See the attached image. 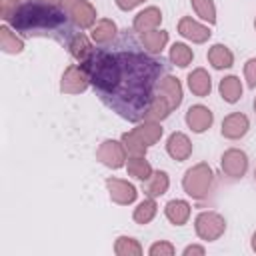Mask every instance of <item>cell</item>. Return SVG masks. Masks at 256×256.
<instances>
[{
  "label": "cell",
  "instance_id": "2",
  "mask_svg": "<svg viewBox=\"0 0 256 256\" xmlns=\"http://www.w3.org/2000/svg\"><path fill=\"white\" fill-rule=\"evenodd\" d=\"M70 22V16L60 4H48L38 0L20 2L14 16L8 20V24L24 36H50L56 40L72 38Z\"/></svg>",
  "mask_w": 256,
  "mask_h": 256
},
{
  "label": "cell",
  "instance_id": "27",
  "mask_svg": "<svg viewBox=\"0 0 256 256\" xmlns=\"http://www.w3.org/2000/svg\"><path fill=\"white\" fill-rule=\"evenodd\" d=\"M156 212H158V204H156V198H150V196H146L136 208H134V212H132V218H134V222L136 224H150L152 220H154V216H156Z\"/></svg>",
  "mask_w": 256,
  "mask_h": 256
},
{
  "label": "cell",
  "instance_id": "14",
  "mask_svg": "<svg viewBox=\"0 0 256 256\" xmlns=\"http://www.w3.org/2000/svg\"><path fill=\"white\" fill-rule=\"evenodd\" d=\"M166 152L172 160L176 162H184L190 158L192 154V142L184 132H172L166 140Z\"/></svg>",
  "mask_w": 256,
  "mask_h": 256
},
{
  "label": "cell",
  "instance_id": "1",
  "mask_svg": "<svg viewBox=\"0 0 256 256\" xmlns=\"http://www.w3.org/2000/svg\"><path fill=\"white\" fill-rule=\"evenodd\" d=\"M84 66L96 96L128 122H140L156 96L164 66L148 52L94 48L78 62Z\"/></svg>",
  "mask_w": 256,
  "mask_h": 256
},
{
  "label": "cell",
  "instance_id": "26",
  "mask_svg": "<svg viewBox=\"0 0 256 256\" xmlns=\"http://www.w3.org/2000/svg\"><path fill=\"white\" fill-rule=\"evenodd\" d=\"M0 48L6 54H20L24 50V40L16 32H12L10 26L2 24L0 26Z\"/></svg>",
  "mask_w": 256,
  "mask_h": 256
},
{
  "label": "cell",
  "instance_id": "17",
  "mask_svg": "<svg viewBox=\"0 0 256 256\" xmlns=\"http://www.w3.org/2000/svg\"><path fill=\"white\" fill-rule=\"evenodd\" d=\"M186 82H188V90L198 98H206L212 92V78L204 68H194L188 74Z\"/></svg>",
  "mask_w": 256,
  "mask_h": 256
},
{
  "label": "cell",
  "instance_id": "41",
  "mask_svg": "<svg viewBox=\"0 0 256 256\" xmlns=\"http://www.w3.org/2000/svg\"><path fill=\"white\" fill-rule=\"evenodd\" d=\"M254 30H256V18H254Z\"/></svg>",
  "mask_w": 256,
  "mask_h": 256
},
{
  "label": "cell",
  "instance_id": "22",
  "mask_svg": "<svg viewBox=\"0 0 256 256\" xmlns=\"http://www.w3.org/2000/svg\"><path fill=\"white\" fill-rule=\"evenodd\" d=\"M68 50H70V56L78 62H84L92 52H94V46H92V38H88L86 34L78 32V34H72V38L68 40Z\"/></svg>",
  "mask_w": 256,
  "mask_h": 256
},
{
  "label": "cell",
  "instance_id": "25",
  "mask_svg": "<svg viewBox=\"0 0 256 256\" xmlns=\"http://www.w3.org/2000/svg\"><path fill=\"white\" fill-rule=\"evenodd\" d=\"M126 170H128V176H132V178H136L140 182H146L154 172V168L146 160V156H128Z\"/></svg>",
  "mask_w": 256,
  "mask_h": 256
},
{
  "label": "cell",
  "instance_id": "4",
  "mask_svg": "<svg viewBox=\"0 0 256 256\" xmlns=\"http://www.w3.org/2000/svg\"><path fill=\"white\" fill-rule=\"evenodd\" d=\"M194 230L202 242H214L226 232V220L214 210H202L194 218Z\"/></svg>",
  "mask_w": 256,
  "mask_h": 256
},
{
  "label": "cell",
  "instance_id": "34",
  "mask_svg": "<svg viewBox=\"0 0 256 256\" xmlns=\"http://www.w3.org/2000/svg\"><path fill=\"white\" fill-rule=\"evenodd\" d=\"M244 78L248 88H256V58H248L244 62Z\"/></svg>",
  "mask_w": 256,
  "mask_h": 256
},
{
  "label": "cell",
  "instance_id": "15",
  "mask_svg": "<svg viewBox=\"0 0 256 256\" xmlns=\"http://www.w3.org/2000/svg\"><path fill=\"white\" fill-rule=\"evenodd\" d=\"M160 24H162V10L158 6H148V8L140 10L132 20V28L138 34L156 30V28H160Z\"/></svg>",
  "mask_w": 256,
  "mask_h": 256
},
{
  "label": "cell",
  "instance_id": "21",
  "mask_svg": "<svg viewBox=\"0 0 256 256\" xmlns=\"http://www.w3.org/2000/svg\"><path fill=\"white\" fill-rule=\"evenodd\" d=\"M170 188V176L166 170H154L152 176L144 184V194L150 198H160L168 192Z\"/></svg>",
  "mask_w": 256,
  "mask_h": 256
},
{
  "label": "cell",
  "instance_id": "33",
  "mask_svg": "<svg viewBox=\"0 0 256 256\" xmlns=\"http://www.w3.org/2000/svg\"><path fill=\"white\" fill-rule=\"evenodd\" d=\"M174 252H176V248L168 240H158V242H154L148 248V254L150 256H174Z\"/></svg>",
  "mask_w": 256,
  "mask_h": 256
},
{
  "label": "cell",
  "instance_id": "6",
  "mask_svg": "<svg viewBox=\"0 0 256 256\" xmlns=\"http://www.w3.org/2000/svg\"><path fill=\"white\" fill-rule=\"evenodd\" d=\"M126 148H124V144H122V140L118 142V140H114V138H108V140H104L100 146H98V150H96V160L100 162V164H104L106 168H112V170H118V168H122L124 164H126Z\"/></svg>",
  "mask_w": 256,
  "mask_h": 256
},
{
  "label": "cell",
  "instance_id": "38",
  "mask_svg": "<svg viewBox=\"0 0 256 256\" xmlns=\"http://www.w3.org/2000/svg\"><path fill=\"white\" fill-rule=\"evenodd\" d=\"M250 248L256 252V232H254V234H252V238H250Z\"/></svg>",
  "mask_w": 256,
  "mask_h": 256
},
{
  "label": "cell",
  "instance_id": "7",
  "mask_svg": "<svg viewBox=\"0 0 256 256\" xmlns=\"http://www.w3.org/2000/svg\"><path fill=\"white\" fill-rule=\"evenodd\" d=\"M220 170L230 180H238L248 172V154L240 148H228L224 150L220 158Z\"/></svg>",
  "mask_w": 256,
  "mask_h": 256
},
{
  "label": "cell",
  "instance_id": "37",
  "mask_svg": "<svg viewBox=\"0 0 256 256\" xmlns=\"http://www.w3.org/2000/svg\"><path fill=\"white\" fill-rule=\"evenodd\" d=\"M184 256H190V254H198V256H204L206 254V248L200 246V244H188L184 250H182Z\"/></svg>",
  "mask_w": 256,
  "mask_h": 256
},
{
  "label": "cell",
  "instance_id": "30",
  "mask_svg": "<svg viewBox=\"0 0 256 256\" xmlns=\"http://www.w3.org/2000/svg\"><path fill=\"white\" fill-rule=\"evenodd\" d=\"M122 144H124V148H126V152H128V156H146V152H148V146L144 144V140L134 132V130H130V132H124L122 134Z\"/></svg>",
  "mask_w": 256,
  "mask_h": 256
},
{
  "label": "cell",
  "instance_id": "42",
  "mask_svg": "<svg viewBox=\"0 0 256 256\" xmlns=\"http://www.w3.org/2000/svg\"><path fill=\"white\" fill-rule=\"evenodd\" d=\"M254 180H256V168H254Z\"/></svg>",
  "mask_w": 256,
  "mask_h": 256
},
{
  "label": "cell",
  "instance_id": "35",
  "mask_svg": "<svg viewBox=\"0 0 256 256\" xmlns=\"http://www.w3.org/2000/svg\"><path fill=\"white\" fill-rule=\"evenodd\" d=\"M18 4H20L18 0H0V18H2L4 22H8V20L14 16Z\"/></svg>",
  "mask_w": 256,
  "mask_h": 256
},
{
  "label": "cell",
  "instance_id": "8",
  "mask_svg": "<svg viewBox=\"0 0 256 256\" xmlns=\"http://www.w3.org/2000/svg\"><path fill=\"white\" fill-rule=\"evenodd\" d=\"M88 86H90V80H88V74H86L82 64H70L60 78V92L62 94H70V96L82 94Z\"/></svg>",
  "mask_w": 256,
  "mask_h": 256
},
{
  "label": "cell",
  "instance_id": "23",
  "mask_svg": "<svg viewBox=\"0 0 256 256\" xmlns=\"http://www.w3.org/2000/svg\"><path fill=\"white\" fill-rule=\"evenodd\" d=\"M218 92L222 96L224 102L228 104H236L240 98H242V82L238 76L230 74V76H224L218 84Z\"/></svg>",
  "mask_w": 256,
  "mask_h": 256
},
{
  "label": "cell",
  "instance_id": "16",
  "mask_svg": "<svg viewBox=\"0 0 256 256\" xmlns=\"http://www.w3.org/2000/svg\"><path fill=\"white\" fill-rule=\"evenodd\" d=\"M116 34H118V26H116V22L110 20V18H98L96 24L90 28V38H92V42L98 44V46L110 44V42L116 38Z\"/></svg>",
  "mask_w": 256,
  "mask_h": 256
},
{
  "label": "cell",
  "instance_id": "39",
  "mask_svg": "<svg viewBox=\"0 0 256 256\" xmlns=\"http://www.w3.org/2000/svg\"><path fill=\"white\" fill-rule=\"evenodd\" d=\"M38 2H48V4H58V0H38Z\"/></svg>",
  "mask_w": 256,
  "mask_h": 256
},
{
  "label": "cell",
  "instance_id": "11",
  "mask_svg": "<svg viewBox=\"0 0 256 256\" xmlns=\"http://www.w3.org/2000/svg\"><path fill=\"white\" fill-rule=\"evenodd\" d=\"M248 130H250V120L242 112H230L228 116H224L220 128L222 136L228 140H240L242 136H246Z\"/></svg>",
  "mask_w": 256,
  "mask_h": 256
},
{
  "label": "cell",
  "instance_id": "19",
  "mask_svg": "<svg viewBox=\"0 0 256 256\" xmlns=\"http://www.w3.org/2000/svg\"><path fill=\"white\" fill-rule=\"evenodd\" d=\"M168 40H170L168 32H166V30H160V28L140 34V44L144 46V50H146L148 54H160V52L166 48Z\"/></svg>",
  "mask_w": 256,
  "mask_h": 256
},
{
  "label": "cell",
  "instance_id": "43",
  "mask_svg": "<svg viewBox=\"0 0 256 256\" xmlns=\"http://www.w3.org/2000/svg\"><path fill=\"white\" fill-rule=\"evenodd\" d=\"M18 2H20V0H18Z\"/></svg>",
  "mask_w": 256,
  "mask_h": 256
},
{
  "label": "cell",
  "instance_id": "20",
  "mask_svg": "<svg viewBox=\"0 0 256 256\" xmlns=\"http://www.w3.org/2000/svg\"><path fill=\"white\" fill-rule=\"evenodd\" d=\"M142 140H144V144L150 148V146H154L160 138H162V132H164V128H162V124L160 122H156V120H140V122H136V126L132 128Z\"/></svg>",
  "mask_w": 256,
  "mask_h": 256
},
{
  "label": "cell",
  "instance_id": "9",
  "mask_svg": "<svg viewBox=\"0 0 256 256\" xmlns=\"http://www.w3.org/2000/svg\"><path fill=\"white\" fill-rule=\"evenodd\" d=\"M106 190H108V196L114 204H120V206H128L132 202H136L138 198V190L132 182L128 180H122V178H106Z\"/></svg>",
  "mask_w": 256,
  "mask_h": 256
},
{
  "label": "cell",
  "instance_id": "13",
  "mask_svg": "<svg viewBox=\"0 0 256 256\" xmlns=\"http://www.w3.org/2000/svg\"><path fill=\"white\" fill-rule=\"evenodd\" d=\"M156 92L170 104L172 110H176V108L182 104V98H184L182 84H180L178 78H174V76H170V74H166V76L160 78V82H158V90H156Z\"/></svg>",
  "mask_w": 256,
  "mask_h": 256
},
{
  "label": "cell",
  "instance_id": "5",
  "mask_svg": "<svg viewBox=\"0 0 256 256\" xmlns=\"http://www.w3.org/2000/svg\"><path fill=\"white\" fill-rule=\"evenodd\" d=\"M58 4L80 30H88L96 24V8L88 0H58Z\"/></svg>",
  "mask_w": 256,
  "mask_h": 256
},
{
  "label": "cell",
  "instance_id": "29",
  "mask_svg": "<svg viewBox=\"0 0 256 256\" xmlns=\"http://www.w3.org/2000/svg\"><path fill=\"white\" fill-rule=\"evenodd\" d=\"M144 252L142 244L132 236H118L114 242V254L116 256H140Z\"/></svg>",
  "mask_w": 256,
  "mask_h": 256
},
{
  "label": "cell",
  "instance_id": "12",
  "mask_svg": "<svg viewBox=\"0 0 256 256\" xmlns=\"http://www.w3.org/2000/svg\"><path fill=\"white\" fill-rule=\"evenodd\" d=\"M212 122H214V114H212V110H210L208 106H204V104H194V106H190L188 112H186V124H188V128H190L192 132H196V134L206 132V130L212 126Z\"/></svg>",
  "mask_w": 256,
  "mask_h": 256
},
{
  "label": "cell",
  "instance_id": "3",
  "mask_svg": "<svg viewBox=\"0 0 256 256\" xmlns=\"http://www.w3.org/2000/svg\"><path fill=\"white\" fill-rule=\"evenodd\" d=\"M214 186V172L208 162H198L182 176V188L192 200H206Z\"/></svg>",
  "mask_w": 256,
  "mask_h": 256
},
{
  "label": "cell",
  "instance_id": "24",
  "mask_svg": "<svg viewBox=\"0 0 256 256\" xmlns=\"http://www.w3.org/2000/svg\"><path fill=\"white\" fill-rule=\"evenodd\" d=\"M208 62L212 64V68L216 70H226V68H232L234 64V54L228 46L224 44H214L210 46L208 50Z\"/></svg>",
  "mask_w": 256,
  "mask_h": 256
},
{
  "label": "cell",
  "instance_id": "32",
  "mask_svg": "<svg viewBox=\"0 0 256 256\" xmlns=\"http://www.w3.org/2000/svg\"><path fill=\"white\" fill-rule=\"evenodd\" d=\"M190 2H192V8H194V12H196L198 18H202L210 26L216 24V6H214V0H190Z\"/></svg>",
  "mask_w": 256,
  "mask_h": 256
},
{
  "label": "cell",
  "instance_id": "28",
  "mask_svg": "<svg viewBox=\"0 0 256 256\" xmlns=\"http://www.w3.org/2000/svg\"><path fill=\"white\" fill-rule=\"evenodd\" d=\"M168 58H170V62H172L174 66L186 68V66L194 60V52H192V48H190L188 44H184V42H174L172 48H170Z\"/></svg>",
  "mask_w": 256,
  "mask_h": 256
},
{
  "label": "cell",
  "instance_id": "18",
  "mask_svg": "<svg viewBox=\"0 0 256 256\" xmlns=\"http://www.w3.org/2000/svg\"><path fill=\"white\" fill-rule=\"evenodd\" d=\"M190 204L186 200H180V198H174V200H168L166 206H164V216L170 224L174 226H184L190 218Z\"/></svg>",
  "mask_w": 256,
  "mask_h": 256
},
{
  "label": "cell",
  "instance_id": "36",
  "mask_svg": "<svg viewBox=\"0 0 256 256\" xmlns=\"http://www.w3.org/2000/svg\"><path fill=\"white\" fill-rule=\"evenodd\" d=\"M144 0H116V6L120 8V10H124V12H128V10H134L136 6H140Z\"/></svg>",
  "mask_w": 256,
  "mask_h": 256
},
{
  "label": "cell",
  "instance_id": "40",
  "mask_svg": "<svg viewBox=\"0 0 256 256\" xmlns=\"http://www.w3.org/2000/svg\"><path fill=\"white\" fill-rule=\"evenodd\" d=\"M254 114H256V98H254Z\"/></svg>",
  "mask_w": 256,
  "mask_h": 256
},
{
  "label": "cell",
  "instance_id": "31",
  "mask_svg": "<svg viewBox=\"0 0 256 256\" xmlns=\"http://www.w3.org/2000/svg\"><path fill=\"white\" fill-rule=\"evenodd\" d=\"M170 112H172L170 104L156 92V96H154V100H152V104H150V108H148V112H146V120L162 122V120H166V118L170 116Z\"/></svg>",
  "mask_w": 256,
  "mask_h": 256
},
{
  "label": "cell",
  "instance_id": "10",
  "mask_svg": "<svg viewBox=\"0 0 256 256\" xmlns=\"http://www.w3.org/2000/svg\"><path fill=\"white\" fill-rule=\"evenodd\" d=\"M178 34H180L182 38L194 42V44H204V42H208L210 36H212V32H210L208 26L196 22V20L190 18V16H182V18L178 20Z\"/></svg>",
  "mask_w": 256,
  "mask_h": 256
}]
</instances>
